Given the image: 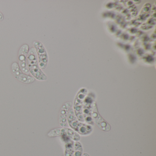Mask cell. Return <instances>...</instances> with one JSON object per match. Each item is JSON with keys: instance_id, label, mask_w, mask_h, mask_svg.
<instances>
[{"instance_id": "1", "label": "cell", "mask_w": 156, "mask_h": 156, "mask_svg": "<svg viewBox=\"0 0 156 156\" xmlns=\"http://www.w3.org/2000/svg\"><path fill=\"white\" fill-rule=\"evenodd\" d=\"M27 62L30 73L34 78H35L40 81H45L47 80V76L45 74L43 73L41 69L39 67L38 63L37 51L34 47L31 48L28 52Z\"/></svg>"}, {"instance_id": "2", "label": "cell", "mask_w": 156, "mask_h": 156, "mask_svg": "<svg viewBox=\"0 0 156 156\" xmlns=\"http://www.w3.org/2000/svg\"><path fill=\"white\" fill-rule=\"evenodd\" d=\"M68 122L73 129L81 135H88L93 130V128L90 125L84 124L77 120L73 110L71 108L68 113Z\"/></svg>"}, {"instance_id": "3", "label": "cell", "mask_w": 156, "mask_h": 156, "mask_svg": "<svg viewBox=\"0 0 156 156\" xmlns=\"http://www.w3.org/2000/svg\"><path fill=\"white\" fill-rule=\"evenodd\" d=\"M87 94V90L85 88H82L78 92L75 100L74 104V110L75 111L76 118L80 121H85L83 116V108L84 99Z\"/></svg>"}, {"instance_id": "4", "label": "cell", "mask_w": 156, "mask_h": 156, "mask_svg": "<svg viewBox=\"0 0 156 156\" xmlns=\"http://www.w3.org/2000/svg\"><path fill=\"white\" fill-rule=\"evenodd\" d=\"M91 115L94 122L101 130L104 131H110L111 129L110 125L99 115L96 104L95 102L93 104Z\"/></svg>"}, {"instance_id": "5", "label": "cell", "mask_w": 156, "mask_h": 156, "mask_svg": "<svg viewBox=\"0 0 156 156\" xmlns=\"http://www.w3.org/2000/svg\"><path fill=\"white\" fill-rule=\"evenodd\" d=\"M48 136L50 137L66 135L67 136L71 138L73 140L78 141L80 140V136L75 130L67 128H59L51 130Z\"/></svg>"}, {"instance_id": "6", "label": "cell", "mask_w": 156, "mask_h": 156, "mask_svg": "<svg viewBox=\"0 0 156 156\" xmlns=\"http://www.w3.org/2000/svg\"><path fill=\"white\" fill-rule=\"evenodd\" d=\"M12 70L15 78L24 83L30 84L35 81V78L30 75L23 73L18 63L14 62L12 65Z\"/></svg>"}, {"instance_id": "7", "label": "cell", "mask_w": 156, "mask_h": 156, "mask_svg": "<svg viewBox=\"0 0 156 156\" xmlns=\"http://www.w3.org/2000/svg\"><path fill=\"white\" fill-rule=\"evenodd\" d=\"M33 44L37 51V56L39 58V65L41 68L44 69L48 62V56L45 48L42 44L39 41H34Z\"/></svg>"}, {"instance_id": "8", "label": "cell", "mask_w": 156, "mask_h": 156, "mask_svg": "<svg viewBox=\"0 0 156 156\" xmlns=\"http://www.w3.org/2000/svg\"><path fill=\"white\" fill-rule=\"evenodd\" d=\"M93 99H92L91 97L88 96L85 99L84 106H83V113L84 120L86 121L88 124L93 125V121L92 118V108L94 104Z\"/></svg>"}, {"instance_id": "9", "label": "cell", "mask_w": 156, "mask_h": 156, "mask_svg": "<svg viewBox=\"0 0 156 156\" xmlns=\"http://www.w3.org/2000/svg\"><path fill=\"white\" fill-rule=\"evenodd\" d=\"M72 106V103L71 102H67L63 105L60 113V125L62 127L67 126V116L69 110Z\"/></svg>"}, {"instance_id": "10", "label": "cell", "mask_w": 156, "mask_h": 156, "mask_svg": "<svg viewBox=\"0 0 156 156\" xmlns=\"http://www.w3.org/2000/svg\"><path fill=\"white\" fill-rule=\"evenodd\" d=\"M151 11V18L148 19L147 21L141 26V29L142 30H150L156 24V7L155 5L153 6Z\"/></svg>"}, {"instance_id": "11", "label": "cell", "mask_w": 156, "mask_h": 156, "mask_svg": "<svg viewBox=\"0 0 156 156\" xmlns=\"http://www.w3.org/2000/svg\"><path fill=\"white\" fill-rule=\"evenodd\" d=\"M151 6L149 3H146L145 4L140 13L137 20H138V21L140 22L145 21L149 16L151 12Z\"/></svg>"}, {"instance_id": "12", "label": "cell", "mask_w": 156, "mask_h": 156, "mask_svg": "<svg viewBox=\"0 0 156 156\" xmlns=\"http://www.w3.org/2000/svg\"><path fill=\"white\" fill-rule=\"evenodd\" d=\"M29 47L27 44L22 45L19 52V62H26V57L29 51Z\"/></svg>"}, {"instance_id": "13", "label": "cell", "mask_w": 156, "mask_h": 156, "mask_svg": "<svg viewBox=\"0 0 156 156\" xmlns=\"http://www.w3.org/2000/svg\"><path fill=\"white\" fill-rule=\"evenodd\" d=\"M83 154V147L81 143L76 142L75 144L74 153L73 156H82Z\"/></svg>"}, {"instance_id": "14", "label": "cell", "mask_w": 156, "mask_h": 156, "mask_svg": "<svg viewBox=\"0 0 156 156\" xmlns=\"http://www.w3.org/2000/svg\"><path fill=\"white\" fill-rule=\"evenodd\" d=\"M66 147L65 156H72V154L73 152V142L72 143V141H70V143H68Z\"/></svg>"}, {"instance_id": "15", "label": "cell", "mask_w": 156, "mask_h": 156, "mask_svg": "<svg viewBox=\"0 0 156 156\" xmlns=\"http://www.w3.org/2000/svg\"><path fill=\"white\" fill-rule=\"evenodd\" d=\"M83 156H89V155L87 153H85L83 154Z\"/></svg>"}]
</instances>
